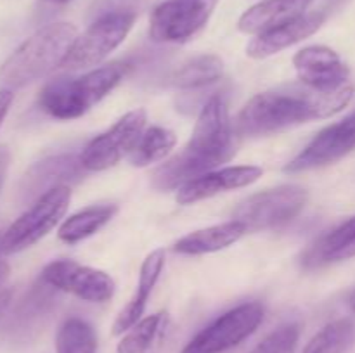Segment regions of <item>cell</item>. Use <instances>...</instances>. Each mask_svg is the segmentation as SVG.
<instances>
[{"label":"cell","instance_id":"6da1fadb","mask_svg":"<svg viewBox=\"0 0 355 353\" xmlns=\"http://www.w3.org/2000/svg\"><path fill=\"white\" fill-rule=\"evenodd\" d=\"M354 85L324 92L300 85L267 90L246 102L236 120L234 130L241 135H269L314 120H324L349 106Z\"/></svg>","mask_w":355,"mask_h":353},{"label":"cell","instance_id":"7a4b0ae2","mask_svg":"<svg viewBox=\"0 0 355 353\" xmlns=\"http://www.w3.org/2000/svg\"><path fill=\"white\" fill-rule=\"evenodd\" d=\"M229 107L220 96L207 100L186 147L155 170L151 182L159 190L180 189L187 182L227 163L236 154V138Z\"/></svg>","mask_w":355,"mask_h":353},{"label":"cell","instance_id":"3957f363","mask_svg":"<svg viewBox=\"0 0 355 353\" xmlns=\"http://www.w3.org/2000/svg\"><path fill=\"white\" fill-rule=\"evenodd\" d=\"M76 37L78 31L69 23H52L35 31L0 66V89H21L62 66Z\"/></svg>","mask_w":355,"mask_h":353},{"label":"cell","instance_id":"277c9868","mask_svg":"<svg viewBox=\"0 0 355 353\" xmlns=\"http://www.w3.org/2000/svg\"><path fill=\"white\" fill-rule=\"evenodd\" d=\"M127 75V64L111 62L78 78H54L38 96V106L55 120H75L92 109Z\"/></svg>","mask_w":355,"mask_h":353},{"label":"cell","instance_id":"5b68a950","mask_svg":"<svg viewBox=\"0 0 355 353\" xmlns=\"http://www.w3.org/2000/svg\"><path fill=\"white\" fill-rule=\"evenodd\" d=\"M71 190L59 185L42 194L35 203L10 225L0 239V251L6 255L19 253L49 234L68 211Z\"/></svg>","mask_w":355,"mask_h":353},{"label":"cell","instance_id":"8992f818","mask_svg":"<svg viewBox=\"0 0 355 353\" xmlns=\"http://www.w3.org/2000/svg\"><path fill=\"white\" fill-rule=\"evenodd\" d=\"M309 194L304 187L283 185L255 194L234 210V220L245 225L246 232L277 228L293 220L307 204Z\"/></svg>","mask_w":355,"mask_h":353},{"label":"cell","instance_id":"52a82bcc","mask_svg":"<svg viewBox=\"0 0 355 353\" xmlns=\"http://www.w3.org/2000/svg\"><path fill=\"white\" fill-rule=\"evenodd\" d=\"M135 19L137 14H110L92 21L89 28L76 37L62 68L78 71L101 64L127 38Z\"/></svg>","mask_w":355,"mask_h":353},{"label":"cell","instance_id":"ba28073f","mask_svg":"<svg viewBox=\"0 0 355 353\" xmlns=\"http://www.w3.org/2000/svg\"><path fill=\"white\" fill-rule=\"evenodd\" d=\"M262 320V305L257 301L243 303L201 329L180 353H224L248 339Z\"/></svg>","mask_w":355,"mask_h":353},{"label":"cell","instance_id":"9c48e42d","mask_svg":"<svg viewBox=\"0 0 355 353\" xmlns=\"http://www.w3.org/2000/svg\"><path fill=\"white\" fill-rule=\"evenodd\" d=\"M217 0H165L149 19V37L156 44H184L207 26Z\"/></svg>","mask_w":355,"mask_h":353},{"label":"cell","instance_id":"30bf717a","mask_svg":"<svg viewBox=\"0 0 355 353\" xmlns=\"http://www.w3.org/2000/svg\"><path fill=\"white\" fill-rule=\"evenodd\" d=\"M148 114L146 109L130 111L116 121L110 130L97 135L83 147L80 163L87 172H103L130 156L144 132Z\"/></svg>","mask_w":355,"mask_h":353},{"label":"cell","instance_id":"8fae6325","mask_svg":"<svg viewBox=\"0 0 355 353\" xmlns=\"http://www.w3.org/2000/svg\"><path fill=\"white\" fill-rule=\"evenodd\" d=\"M42 280L58 291L69 293L90 303H106L113 298L116 284L110 273L73 260H55L42 270Z\"/></svg>","mask_w":355,"mask_h":353},{"label":"cell","instance_id":"7c38bea8","mask_svg":"<svg viewBox=\"0 0 355 353\" xmlns=\"http://www.w3.org/2000/svg\"><path fill=\"white\" fill-rule=\"evenodd\" d=\"M352 151H355V111L319 132L311 144L284 166V172L300 173L321 168L340 161Z\"/></svg>","mask_w":355,"mask_h":353},{"label":"cell","instance_id":"4fadbf2b","mask_svg":"<svg viewBox=\"0 0 355 353\" xmlns=\"http://www.w3.org/2000/svg\"><path fill=\"white\" fill-rule=\"evenodd\" d=\"M55 305L58 289L40 279L14 308L12 315L7 320V338L14 343H28L37 338L52 311L55 310Z\"/></svg>","mask_w":355,"mask_h":353},{"label":"cell","instance_id":"5bb4252c","mask_svg":"<svg viewBox=\"0 0 355 353\" xmlns=\"http://www.w3.org/2000/svg\"><path fill=\"white\" fill-rule=\"evenodd\" d=\"M298 80L312 89L338 90L349 85L350 69L333 48L324 45H311L298 51L293 57Z\"/></svg>","mask_w":355,"mask_h":353},{"label":"cell","instance_id":"9a60e30c","mask_svg":"<svg viewBox=\"0 0 355 353\" xmlns=\"http://www.w3.org/2000/svg\"><path fill=\"white\" fill-rule=\"evenodd\" d=\"M83 170L85 168L80 163V156L75 154H59L42 159L24 173L19 185L21 201L38 199L54 187L75 182L82 176Z\"/></svg>","mask_w":355,"mask_h":353},{"label":"cell","instance_id":"2e32d148","mask_svg":"<svg viewBox=\"0 0 355 353\" xmlns=\"http://www.w3.org/2000/svg\"><path fill=\"white\" fill-rule=\"evenodd\" d=\"M262 173L263 170L260 166H227L187 182L177 190L175 199L179 204L198 203L220 192L252 185L262 176Z\"/></svg>","mask_w":355,"mask_h":353},{"label":"cell","instance_id":"e0dca14e","mask_svg":"<svg viewBox=\"0 0 355 353\" xmlns=\"http://www.w3.org/2000/svg\"><path fill=\"white\" fill-rule=\"evenodd\" d=\"M322 23H324L322 12L304 14L297 19H291L257 35L246 47V54L253 59L269 57L314 35L322 26Z\"/></svg>","mask_w":355,"mask_h":353},{"label":"cell","instance_id":"ac0fdd59","mask_svg":"<svg viewBox=\"0 0 355 353\" xmlns=\"http://www.w3.org/2000/svg\"><path fill=\"white\" fill-rule=\"evenodd\" d=\"M165 266V251L163 249H155L146 256L144 263L141 266V273H139V284L135 289L134 296L130 298L123 310L118 314V317L113 322V336H121L134 327L139 320L142 318V314L148 305L149 294L155 289L156 282H158L162 270Z\"/></svg>","mask_w":355,"mask_h":353},{"label":"cell","instance_id":"d6986e66","mask_svg":"<svg viewBox=\"0 0 355 353\" xmlns=\"http://www.w3.org/2000/svg\"><path fill=\"white\" fill-rule=\"evenodd\" d=\"M312 0H263L250 7L239 17L238 28L246 35H259L263 31L304 16Z\"/></svg>","mask_w":355,"mask_h":353},{"label":"cell","instance_id":"ffe728a7","mask_svg":"<svg viewBox=\"0 0 355 353\" xmlns=\"http://www.w3.org/2000/svg\"><path fill=\"white\" fill-rule=\"evenodd\" d=\"M172 320L168 311H156L141 318L118 343L116 353H162L168 341Z\"/></svg>","mask_w":355,"mask_h":353},{"label":"cell","instance_id":"44dd1931","mask_svg":"<svg viewBox=\"0 0 355 353\" xmlns=\"http://www.w3.org/2000/svg\"><path fill=\"white\" fill-rule=\"evenodd\" d=\"M355 258V217L343 221L335 230L322 235L304 256L305 269H319L329 263Z\"/></svg>","mask_w":355,"mask_h":353},{"label":"cell","instance_id":"7402d4cb","mask_svg":"<svg viewBox=\"0 0 355 353\" xmlns=\"http://www.w3.org/2000/svg\"><path fill=\"white\" fill-rule=\"evenodd\" d=\"M245 234V225L239 224L238 220H231L225 221V224L211 225V227L191 232L186 237L179 239L173 249L180 255H207V253H215L229 248Z\"/></svg>","mask_w":355,"mask_h":353},{"label":"cell","instance_id":"603a6c76","mask_svg":"<svg viewBox=\"0 0 355 353\" xmlns=\"http://www.w3.org/2000/svg\"><path fill=\"white\" fill-rule=\"evenodd\" d=\"M116 204H97V206H89L78 213L66 218L59 227V239L66 244H75V242L83 241L96 234L97 230L110 224L111 218L116 215Z\"/></svg>","mask_w":355,"mask_h":353},{"label":"cell","instance_id":"cb8c5ba5","mask_svg":"<svg viewBox=\"0 0 355 353\" xmlns=\"http://www.w3.org/2000/svg\"><path fill=\"white\" fill-rule=\"evenodd\" d=\"M224 62L218 55L203 54L184 62L172 75V83L179 89H200L220 80Z\"/></svg>","mask_w":355,"mask_h":353},{"label":"cell","instance_id":"d4e9b609","mask_svg":"<svg viewBox=\"0 0 355 353\" xmlns=\"http://www.w3.org/2000/svg\"><path fill=\"white\" fill-rule=\"evenodd\" d=\"M175 134L172 130H168V128H148V130L142 132L137 145H135L134 151L128 156L130 165L137 166V168H144V166L153 165V163L162 161L165 156H168L172 152V149L175 147Z\"/></svg>","mask_w":355,"mask_h":353},{"label":"cell","instance_id":"484cf974","mask_svg":"<svg viewBox=\"0 0 355 353\" xmlns=\"http://www.w3.org/2000/svg\"><path fill=\"white\" fill-rule=\"evenodd\" d=\"M354 339V322L350 318H338L315 332L302 353H347Z\"/></svg>","mask_w":355,"mask_h":353},{"label":"cell","instance_id":"4316f807","mask_svg":"<svg viewBox=\"0 0 355 353\" xmlns=\"http://www.w3.org/2000/svg\"><path fill=\"white\" fill-rule=\"evenodd\" d=\"M97 334L92 325L80 317H69L55 334V353H96Z\"/></svg>","mask_w":355,"mask_h":353},{"label":"cell","instance_id":"83f0119b","mask_svg":"<svg viewBox=\"0 0 355 353\" xmlns=\"http://www.w3.org/2000/svg\"><path fill=\"white\" fill-rule=\"evenodd\" d=\"M298 339H300V325H281L266 336L250 353H295Z\"/></svg>","mask_w":355,"mask_h":353},{"label":"cell","instance_id":"f1b7e54d","mask_svg":"<svg viewBox=\"0 0 355 353\" xmlns=\"http://www.w3.org/2000/svg\"><path fill=\"white\" fill-rule=\"evenodd\" d=\"M144 0H94L89 9L90 23L110 14H139Z\"/></svg>","mask_w":355,"mask_h":353},{"label":"cell","instance_id":"f546056e","mask_svg":"<svg viewBox=\"0 0 355 353\" xmlns=\"http://www.w3.org/2000/svg\"><path fill=\"white\" fill-rule=\"evenodd\" d=\"M12 100H14L12 90L0 89V127H2L3 120H6V116H7V113H9L10 106H12Z\"/></svg>","mask_w":355,"mask_h":353},{"label":"cell","instance_id":"4dcf8cb0","mask_svg":"<svg viewBox=\"0 0 355 353\" xmlns=\"http://www.w3.org/2000/svg\"><path fill=\"white\" fill-rule=\"evenodd\" d=\"M10 163V152L7 147H0V190H2L3 180H6L7 170H9Z\"/></svg>","mask_w":355,"mask_h":353},{"label":"cell","instance_id":"1f68e13d","mask_svg":"<svg viewBox=\"0 0 355 353\" xmlns=\"http://www.w3.org/2000/svg\"><path fill=\"white\" fill-rule=\"evenodd\" d=\"M10 301H12V291H0V318H2V315L6 314V310L9 308Z\"/></svg>","mask_w":355,"mask_h":353},{"label":"cell","instance_id":"d6a6232c","mask_svg":"<svg viewBox=\"0 0 355 353\" xmlns=\"http://www.w3.org/2000/svg\"><path fill=\"white\" fill-rule=\"evenodd\" d=\"M347 307H349V311H350L349 318L354 322V325H355V289L349 294V298H347Z\"/></svg>","mask_w":355,"mask_h":353},{"label":"cell","instance_id":"836d02e7","mask_svg":"<svg viewBox=\"0 0 355 353\" xmlns=\"http://www.w3.org/2000/svg\"><path fill=\"white\" fill-rule=\"evenodd\" d=\"M7 277H9V265L3 260H0V286L6 282Z\"/></svg>","mask_w":355,"mask_h":353},{"label":"cell","instance_id":"e575fe53","mask_svg":"<svg viewBox=\"0 0 355 353\" xmlns=\"http://www.w3.org/2000/svg\"><path fill=\"white\" fill-rule=\"evenodd\" d=\"M349 2V0H328V7L329 10H335V9H340L342 6H345V3Z\"/></svg>","mask_w":355,"mask_h":353},{"label":"cell","instance_id":"d590c367","mask_svg":"<svg viewBox=\"0 0 355 353\" xmlns=\"http://www.w3.org/2000/svg\"><path fill=\"white\" fill-rule=\"evenodd\" d=\"M45 2H51V3H68L71 0H45Z\"/></svg>","mask_w":355,"mask_h":353}]
</instances>
